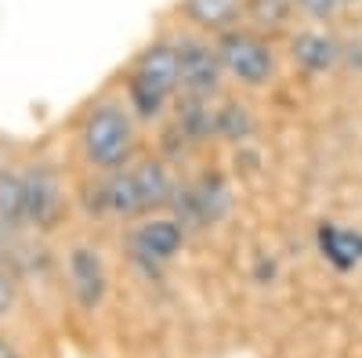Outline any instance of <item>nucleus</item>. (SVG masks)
Returning <instances> with one entry per match:
<instances>
[{
    "instance_id": "nucleus-1",
    "label": "nucleus",
    "mask_w": 362,
    "mask_h": 358,
    "mask_svg": "<svg viewBox=\"0 0 362 358\" xmlns=\"http://www.w3.org/2000/svg\"><path fill=\"white\" fill-rule=\"evenodd\" d=\"M174 196V181L160 160H145L134 167L112 170L95 189V206L112 217H138L156 206H167Z\"/></svg>"
},
{
    "instance_id": "nucleus-2",
    "label": "nucleus",
    "mask_w": 362,
    "mask_h": 358,
    "mask_svg": "<svg viewBox=\"0 0 362 358\" xmlns=\"http://www.w3.org/2000/svg\"><path fill=\"white\" fill-rule=\"evenodd\" d=\"M80 153L95 170H119L134 153V124L124 105L102 102L83 116L80 127Z\"/></svg>"
},
{
    "instance_id": "nucleus-3",
    "label": "nucleus",
    "mask_w": 362,
    "mask_h": 358,
    "mask_svg": "<svg viewBox=\"0 0 362 358\" xmlns=\"http://www.w3.org/2000/svg\"><path fill=\"white\" fill-rule=\"evenodd\" d=\"M177 91V51L174 44L145 47L127 76V102L141 119H156Z\"/></svg>"
},
{
    "instance_id": "nucleus-4",
    "label": "nucleus",
    "mask_w": 362,
    "mask_h": 358,
    "mask_svg": "<svg viewBox=\"0 0 362 358\" xmlns=\"http://www.w3.org/2000/svg\"><path fill=\"white\" fill-rule=\"evenodd\" d=\"M174 51H177V91H181V98L210 102L218 95L221 73H225L218 47L206 44L203 37H177Z\"/></svg>"
},
{
    "instance_id": "nucleus-5",
    "label": "nucleus",
    "mask_w": 362,
    "mask_h": 358,
    "mask_svg": "<svg viewBox=\"0 0 362 358\" xmlns=\"http://www.w3.org/2000/svg\"><path fill=\"white\" fill-rule=\"evenodd\" d=\"M218 58H221V69L228 76H235L239 83L247 87H264L276 73V58H272V47L254 37L243 33V29H228V33L218 37Z\"/></svg>"
},
{
    "instance_id": "nucleus-6",
    "label": "nucleus",
    "mask_w": 362,
    "mask_h": 358,
    "mask_svg": "<svg viewBox=\"0 0 362 358\" xmlns=\"http://www.w3.org/2000/svg\"><path fill=\"white\" fill-rule=\"evenodd\" d=\"M181 246H185V228L174 217H148L127 239V253L145 275H156L163 264H170Z\"/></svg>"
},
{
    "instance_id": "nucleus-7",
    "label": "nucleus",
    "mask_w": 362,
    "mask_h": 358,
    "mask_svg": "<svg viewBox=\"0 0 362 358\" xmlns=\"http://www.w3.org/2000/svg\"><path fill=\"white\" fill-rule=\"evenodd\" d=\"M66 282L80 311H98L109 293V272L102 253L87 243H76L66 253Z\"/></svg>"
},
{
    "instance_id": "nucleus-8",
    "label": "nucleus",
    "mask_w": 362,
    "mask_h": 358,
    "mask_svg": "<svg viewBox=\"0 0 362 358\" xmlns=\"http://www.w3.org/2000/svg\"><path fill=\"white\" fill-rule=\"evenodd\" d=\"M22 192H25V228H37V232L54 228L58 217H62V206H66L58 174L44 163L25 167L22 170Z\"/></svg>"
},
{
    "instance_id": "nucleus-9",
    "label": "nucleus",
    "mask_w": 362,
    "mask_h": 358,
    "mask_svg": "<svg viewBox=\"0 0 362 358\" xmlns=\"http://www.w3.org/2000/svg\"><path fill=\"white\" fill-rule=\"evenodd\" d=\"M315 246L322 253V261L337 272H351L362 264V232L355 228H341L334 221H322L315 228Z\"/></svg>"
},
{
    "instance_id": "nucleus-10",
    "label": "nucleus",
    "mask_w": 362,
    "mask_h": 358,
    "mask_svg": "<svg viewBox=\"0 0 362 358\" xmlns=\"http://www.w3.org/2000/svg\"><path fill=\"white\" fill-rule=\"evenodd\" d=\"M290 58L305 69V73H326L337 66L341 58V44L326 33H315V29H305L290 40Z\"/></svg>"
},
{
    "instance_id": "nucleus-11",
    "label": "nucleus",
    "mask_w": 362,
    "mask_h": 358,
    "mask_svg": "<svg viewBox=\"0 0 362 358\" xmlns=\"http://www.w3.org/2000/svg\"><path fill=\"white\" fill-rule=\"evenodd\" d=\"M0 228H11V232L25 228L22 170H8V167H0Z\"/></svg>"
},
{
    "instance_id": "nucleus-12",
    "label": "nucleus",
    "mask_w": 362,
    "mask_h": 358,
    "mask_svg": "<svg viewBox=\"0 0 362 358\" xmlns=\"http://www.w3.org/2000/svg\"><path fill=\"white\" fill-rule=\"evenodd\" d=\"M174 124H177L181 138H189L192 145H199L206 138H214V105L199 102V98H181Z\"/></svg>"
},
{
    "instance_id": "nucleus-13",
    "label": "nucleus",
    "mask_w": 362,
    "mask_h": 358,
    "mask_svg": "<svg viewBox=\"0 0 362 358\" xmlns=\"http://www.w3.org/2000/svg\"><path fill=\"white\" fill-rule=\"evenodd\" d=\"M185 15L203 29H221V33H228L235 15H239V0H185Z\"/></svg>"
},
{
    "instance_id": "nucleus-14",
    "label": "nucleus",
    "mask_w": 362,
    "mask_h": 358,
    "mask_svg": "<svg viewBox=\"0 0 362 358\" xmlns=\"http://www.w3.org/2000/svg\"><path fill=\"white\" fill-rule=\"evenodd\" d=\"M254 134V116L239 102H221L214 105V138L225 141H247Z\"/></svg>"
},
{
    "instance_id": "nucleus-15",
    "label": "nucleus",
    "mask_w": 362,
    "mask_h": 358,
    "mask_svg": "<svg viewBox=\"0 0 362 358\" xmlns=\"http://www.w3.org/2000/svg\"><path fill=\"white\" fill-rule=\"evenodd\" d=\"M15 304H18V272L0 261V322L11 318Z\"/></svg>"
},
{
    "instance_id": "nucleus-16",
    "label": "nucleus",
    "mask_w": 362,
    "mask_h": 358,
    "mask_svg": "<svg viewBox=\"0 0 362 358\" xmlns=\"http://www.w3.org/2000/svg\"><path fill=\"white\" fill-rule=\"evenodd\" d=\"M297 4H300V8H305L308 15H315V18H326L329 11H334V8H337V0H297Z\"/></svg>"
},
{
    "instance_id": "nucleus-17",
    "label": "nucleus",
    "mask_w": 362,
    "mask_h": 358,
    "mask_svg": "<svg viewBox=\"0 0 362 358\" xmlns=\"http://www.w3.org/2000/svg\"><path fill=\"white\" fill-rule=\"evenodd\" d=\"M276 272H279L276 257H261L257 268H254V279H257V282H272V279H276Z\"/></svg>"
},
{
    "instance_id": "nucleus-18",
    "label": "nucleus",
    "mask_w": 362,
    "mask_h": 358,
    "mask_svg": "<svg viewBox=\"0 0 362 358\" xmlns=\"http://www.w3.org/2000/svg\"><path fill=\"white\" fill-rule=\"evenodd\" d=\"M0 358H25V354L18 351V344H15L11 337H4V333H0Z\"/></svg>"
},
{
    "instance_id": "nucleus-19",
    "label": "nucleus",
    "mask_w": 362,
    "mask_h": 358,
    "mask_svg": "<svg viewBox=\"0 0 362 358\" xmlns=\"http://www.w3.org/2000/svg\"><path fill=\"white\" fill-rule=\"evenodd\" d=\"M337 4H348V0H337Z\"/></svg>"
}]
</instances>
